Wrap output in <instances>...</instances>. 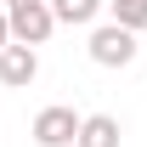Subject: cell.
<instances>
[{
    "label": "cell",
    "mask_w": 147,
    "mask_h": 147,
    "mask_svg": "<svg viewBox=\"0 0 147 147\" xmlns=\"http://www.w3.org/2000/svg\"><path fill=\"white\" fill-rule=\"evenodd\" d=\"M85 51H91L96 68H130V62H136V28H125V23H96Z\"/></svg>",
    "instance_id": "obj_1"
},
{
    "label": "cell",
    "mask_w": 147,
    "mask_h": 147,
    "mask_svg": "<svg viewBox=\"0 0 147 147\" xmlns=\"http://www.w3.org/2000/svg\"><path fill=\"white\" fill-rule=\"evenodd\" d=\"M6 17H11V40H23V45H45L57 28L51 0H6Z\"/></svg>",
    "instance_id": "obj_2"
},
{
    "label": "cell",
    "mask_w": 147,
    "mask_h": 147,
    "mask_svg": "<svg viewBox=\"0 0 147 147\" xmlns=\"http://www.w3.org/2000/svg\"><path fill=\"white\" fill-rule=\"evenodd\" d=\"M79 125H85V113H74V108H62V102H51V108H40L34 113V136L40 147H74L79 142Z\"/></svg>",
    "instance_id": "obj_3"
},
{
    "label": "cell",
    "mask_w": 147,
    "mask_h": 147,
    "mask_svg": "<svg viewBox=\"0 0 147 147\" xmlns=\"http://www.w3.org/2000/svg\"><path fill=\"white\" fill-rule=\"evenodd\" d=\"M34 79H40V51H34V45H23V40H11V45L0 51V85L28 91Z\"/></svg>",
    "instance_id": "obj_4"
},
{
    "label": "cell",
    "mask_w": 147,
    "mask_h": 147,
    "mask_svg": "<svg viewBox=\"0 0 147 147\" xmlns=\"http://www.w3.org/2000/svg\"><path fill=\"white\" fill-rule=\"evenodd\" d=\"M119 119L113 113H85V125H79V142L74 147H119Z\"/></svg>",
    "instance_id": "obj_5"
},
{
    "label": "cell",
    "mask_w": 147,
    "mask_h": 147,
    "mask_svg": "<svg viewBox=\"0 0 147 147\" xmlns=\"http://www.w3.org/2000/svg\"><path fill=\"white\" fill-rule=\"evenodd\" d=\"M102 6H108V0H51L57 23H68V28H96Z\"/></svg>",
    "instance_id": "obj_6"
},
{
    "label": "cell",
    "mask_w": 147,
    "mask_h": 147,
    "mask_svg": "<svg viewBox=\"0 0 147 147\" xmlns=\"http://www.w3.org/2000/svg\"><path fill=\"white\" fill-rule=\"evenodd\" d=\"M108 11H113V23H125L136 34L147 28V0H108Z\"/></svg>",
    "instance_id": "obj_7"
},
{
    "label": "cell",
    "mask_w": 147,
    "mask_h": 147,
    "mask_svg": "<svg viewBox=\"0 0 147 147\" xmlns=\"http://www.w3.org/2000/svg\"><path fill=\"white\" fill-rule=\"evenodd\" d=\"M11 45V17H6V6H0V51Z\"/></svg>",
    "instance_id": "obj_8"
}]
</instances>
